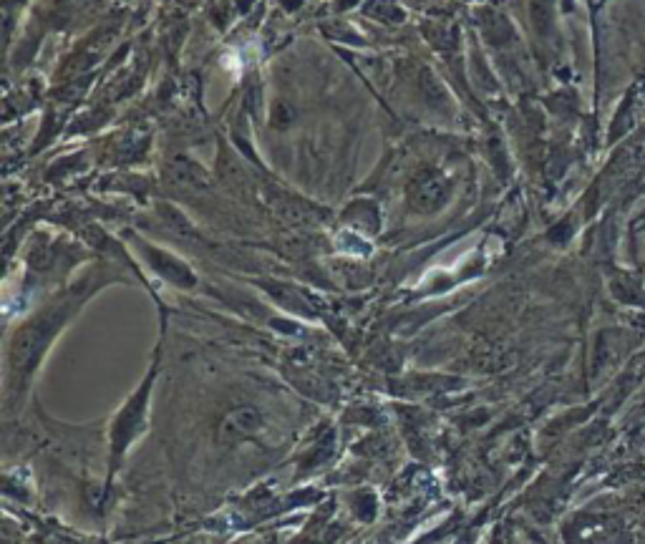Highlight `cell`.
<instances>
[{
    "label": "cell",
    "mask_w": 645,
    "mask_h": 544,
    "mask_svg": "<svg viewBox=\"0 0 645 544\" xmlns=\"http://www.w3.org/2000/svg\"><path fill=\"white\" fill-rule=\"evenodd\" d=\"M152 378H154V373H152ZM152 378L144 383V388H139V391L129 398V403L121 408V414L116 416L114 426H111V464H114L111 469H116V464H119V459L124 456V451L129 449V444L137 439L139 431H144V421H147L149 388H152L149 383H152Z\"/></svg>",
    "instance_id": "obj_1"
},
{
    "label": "cell",
    "mask_w": 645,
    "mask_h": 544,
    "mask_svg": "<svg viewBox=\"0 0 645 544\" xmlns=\"http://www.w3.org/2000/svg\"><path fill=\"white\" fill-rule=\"evenodd\" d=\"M263 431V416L252 406L232 408L222 416L220 426H217V439L222 444H240V441L255 439Z\"/></svg>",
    "instance_id": "obj_2"
},
{
    "label": "cell",
    "mask_w": 645,
    "mask_h": 544,
    "mask_svg": "<svg viewBox=\"0 0 645 544\" xmlns=\"http://www.w3.org/2000/svg\"><path fill=\"white\" fill-rule=\"evenodd\" d=\"M446 194V182L441 174H424L411 187V202L416 204V210H436Z\"/></svg>",
    "instance_id": "obj_3"
}]
</instances>
